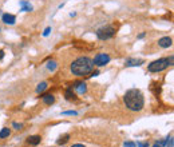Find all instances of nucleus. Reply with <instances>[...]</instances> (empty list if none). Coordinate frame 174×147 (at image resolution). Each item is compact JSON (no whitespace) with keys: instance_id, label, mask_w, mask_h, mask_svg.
<instances>
[{"instance_id":"1","label":"nucleus","mask_w":174,"mask_h":147,"mask_svg":"<svg viewBox=\"0 0 174 147\" xmlns=\"http://www.w3.org/2000/svg\"><path fill=\"white\" fill-rule=\"evenodd\" d=\"M125 106L127 107L130 111H141L145 106V98L142 95V92L137 88H131V90L126 91L123 96Z\"/></svg>"},{"instance_id":"2","label":"nucleus","mask_w":174,"mask_h":147,"mask_svg":"<svg viewBox=\"0 0 174 147\" xmlns=\"http://www.w3.org/2000/svg\"><path fill=\"white\" fill-rule=\"evenodd\" d=\"M71 72L75 76H86L94 70V63H92V59L88 56H80L78 59H75L73 63H71L70 67Z\"/></svg>"},{"instance_id":"3","label":"nucleus","mask_w":174,"mask_h":147,"mask_svg":"<svg viewBox=\"0 0 174 147\" xmlns=\"http://www.w3.org/2000/svg\"><path fill=\"white\" fill-rule=\"evenodd\" d=\"M173 60H174V56L172 55L170 57H161L158 60H154L147 66V70L150 72H161V71L166 70L169 66L173 64Z\"/></svg>"},{"instance_id":"4","label":"nucleus","mask_w":174,"mask_h":147,"mask_svg":"<svg viewBox=\"0 0 174 147\" xmlns=\"http://www.w3.org/2000/svg\"><path fill=\"white\" fill-rule=\"evenodd\" d=\"M115 34H117V28L114 25H105V27H101L99 30H96V36L101 40L111 39Z\"/></svg>"},{"instance_id":"5","label":"nucleus","mask_w":174,"mask_h":147,"mask_svg":"<svg viewBox=\"0 0 174 147\" xmlns=\"http://www.w3.org/2000/svg\"><path fill=\"white\" fill-rule=\"evenodd\" d=\"M111 60V57L109 53H105V52H102V53H98V55L94 57V60H92V63L94 66H96V67H103L106 66L109 62Z\"/></svg>"},{"instance_id":"6","label":"nucleus","mask_w":174,"mask_h":147,"mask_svg":"<svg viewBox=\"0 0 174 147\" xmlns=\"http://www.w3.org/2000/svg\"><path fill=\"white\" fill-rule=\"evenodd\" d=\"M172 44H173V39L170 36H163L158 40V46L162 48H169L172 47Z\"/></svg>"},{"instance_id":"7","label":"nucleus","mask_w":174,"mask_h":147,"mask_svg":"<svg viewBox=\"0 0 174 147\" xmlns=\"http://www.w3.org/2000/svg\"><path fill=\"white\" fill-rule=\"evenodd\" d=\"M145 62L142 59H134V57H129V59H126V62H125V66L126 67H138L141 64H143Z\"/></svg>"},{"instance_id":"8","label":"nucleus","mask_w":174,"mask_h":147,"mask_svg":"<svg viewBox=\"0 0 174 147\" xmlns=\"http://www.w3.org/2000/svg\"><path fill=\"white\" fill-rule=\"evenodd\" d=\"M2 20H3V23L13 25L15 24V21H16V17H15V15H11V13H3Z\"/></svg>"},{"instance_id":"9","label":"nucleus","mask_w":174,"mask_h":147,"mask_svg":"<svg viewBox=\"0 0 174 147\" xmlns=\"http://www.w3.org/2000/svg\"><path fill=\"white\" fill-rule=\"evenodd\" d=\"M40 142H42V136L40 135H31L27 138V143L31 146H38Z\"/></svg>"},{"instance_id":"10","label":"nucleus","mask_w":174,"mask_h":147,"mask_svg":"<svg viewBox=\"0 0 174 147\" xmlns=\"http://www.w3.org/2000/svg\"><path fill=\"white\" fill-rule=\"evenodd\" d=\"M74 88L79 94H84L87 91V87H86V83H84V82H75L74 83Z\"/></svg>"},{"instance_id":"11","label":"nucleus","mask_w":174,"mask_h":147,"mask_svg":"<svg viewBox=\"0 0 174 147\" xmlns=\"http://www.w3.org/2000/svg\"><path fill=\"white\" fill-rule=\"evenodd\" d=\"M42 99H43V102L46 103L47 106H51L54 102H55V96L52 95V94H43L42 95Z\"/></svg>"},{"instance_id":"12","label":"nucleus","mask_w":174,"mask_h":147,"mask_svg":"<svg viewBox=\"0 0 174 147\" xmlns=\"http://www.w3.org/2000/svg\"><path fill=\"white\" fill-rule=\"evenodd\" d=\"M64 96H66V99L67 100H71V102H75L78 99V96H77V94H75L73 90H71V88H67L66 90V92H64Z\"/></svg>"},{"instance_id":"13","label":"nucleus","mask_w":174,"mask_h":147,"mask_svg":"<svg viewBox=\"0 0 174 147\" xmlns=\"http://www.w3.org/2000/svg\"><path fill=\"white\" fill-rule=\"evenodd\" d=\"M20 6H21V12H30V11H32V6L28 3V2H26V0H21L20 2Z\"/></svg>"},{"instance_id":"14","label":"nucleus","mask_w":174,"mask_h":147,"mask_svg":"<svg viewBox=\"0 0 174 147\" xmlns=\"http://www.w3.org/2000/svg\"><path fill=\"white\" fill-rule=\"evenodd\" d=\"M10 135H11V130H10V128H7V127L2 128V131H0V139H4V138H8Z\"/></svg>"},{"instance_id":"15","label":"nucleus","mask_w":174,"mask_h":147,"mask_svg":"<svg viewBox=\"0 0 174 147\" xmlns=\"http://www.w3.org/2000/svg\"><path fill=\"white\" fill-rule=\"evenodd\" d=\"M47 87H48V84H47L46 82L39 83V84H38V87H36V92H38V94H42L44 90H47Z\"/></svg>"},{"instance_id":"16","label":"nucleus","mask_w":174,"mask_h":147,"mask_svg":"<svg viewBox=\"0 0 174 147\" xmlns=\"http://www.w3.org/2000/svg\"><path fill=\"white\" fill-rule=\"evenodd\" d=\"M68 139H70V135L68 134H64L63 136H60L59 139H58V145H64V143L68 142Z\"/></svg>"},{"instance_id":"17","label":"nucleus","mask_w":174,"mask_h":147,"mask_svg":"<svg viewBox=\"0 0 174 147\" xmlns=\"http://www.w3.org/2000/svg\"><path fill=\"white\" fill-rule=\"evenodd\" d=\"M47 67H48V70H50V71H54V70H55L56 68V62H48V64H47Z\"/></svg>"},{"instance_id":"18","label":"nucleus","mask_w":174,"mask_h":147,"mask_svg":"<svg viewBox=\"0 0 174 147\" xmlns=\"http://www.w3.org/2000/svg\"><path fill=\"white\" fill-rule=\"evenodd\" d=\"M12 126H13V128H15V130H21V128H23V123H16L15 122Z\"/></svg>"},{"instance_id":"19","label":"nucleus","mask_w":174,"mask_h":147,"mask_svg":"<svg viewBox=\"0 0 174 147\" xmlns=\"http://www.w3.org/2000/svg\"><path fill=\"white\" fill-rule=\"evenodd\" d=\"M123 147H137V143H134V142H125Z\"/></svg>"},{"instance_id":"20","label":"nucleus","mask_w":174,"mask_h":147,"mask_svg":"<svg viewBox=\"0 0 174 147\" xmlns=\"http://www.w3.org/2000/svg\"><path fill=\"white\" fill-rule=\"evenodd\" d=\"M51 32V27H47L46 30H44V32H43V36H48V34Z\"/></svg>"},{"instance_id":"21","label":"nucleus","mask_w":174,"mask_h":147,"mask_svg":"<svg viewBox=\"0 0 174 147\" xmlns=\"http://www.w3.org/2000/svg\"><path fill=\"white\" fill-rule=\"evenodd\" d=\"M63 114L64 115H77V111H66Z\"/></svg>"},{"instance_id":"22","label":"nucleus","mask_w":174,"mask_h":147,"mask_svg":"<svg viewBox=\"0 0 174 147\" xmlns=\"http://www.w3.org/2000/svg\"><path fill=\"white\" fill-rule=\"evenodd\" d=\"M137 146L138 147H149V143H147V142H146V143H138Z\"/></svg>"},{"instance_id":"23","label":"nucleus","mask_w":174,"mask_h":147,"mask_svg":"<svg viewBox=\"0 0 174 147\" xmlns=\"http://www.w3.org/2000/svg\"><path fill=\"white\" fill-rule=\"evenodd\" d=\"M3 57H4V51H3V50H0V60H2Z\"/></svg>"},{"instance_id":"24","label":"nucleus","mask_w":174,"mask_h":147,"mask_svg":"<svg viewBox=\"0 0 174 147\" xmlns=\"http://www.w3.org/2000/svg\"><path fill=\"white\" fill-rule=\"evenodd\" d=\"M167 147H173V139L170 138V142H167Z\"/></svg>"},{"instance_id":"25","label":"nucleus","mask_w":174,"mask_h":147,"mask_svg":"<svg viewBox=\"0 0 174 147\" xmlns=\"http://www.w3.org/2000/svg\"><path fill=\"white\" fill-rule=\"evenodd\" d=\"M71 147H84L83 145H80V143H77V145H73Z\"/></svg>"},{"instance_id":"26","label":"nucleus","mask_w":174,"mask_h":147,"mask_svg":"<svg viewBox=\"0 0 174 147\" xmlns=\"http://www.w3.org/2000/svg\"><path fill=\"white\" fill-rule=\"evenodd\" d=\"M145 35H146V32H142V34H141L138 38H139V39H142V38H145Z\"/></svg>"},{"instance_id":"27","label":"nucleus","mask_w":174,"mask_h":147,"mask_svg":"<svg viewBox=\"0 0 174 147\" xmlns=\"http://www.w3.org/2000/svg\"><path fill=\"white\" fill-rule=\"evenodd\" d=\"M153 147H162V146H161V145H154Z\"/></svg>"},{"instance_id":"28","label":"nucleus","mask_w":174,"mask_h":147,"mask_svg":"<svg viewBox=\"0 0 174 147\" xmlns=\"http://www.w3.org/2000/svg\"><path fill=\"white\" fill-rule=\"evenodd\" d=\"M0 31H2V28H0Z\"/></svg>"}]
</instances>
